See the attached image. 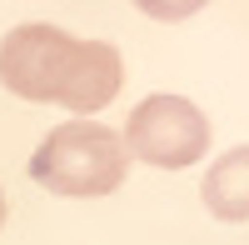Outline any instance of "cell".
Segmentation results:
<instances>
[{
    "label": "cell",
    "mask_w": 249,
    "mask_h": 245,
    "mask_svg": "<svg viewBox=\"0 0 249 245\" xmlns=\"http://www.w3.org/2000/svg\"><path fill=\"white\" fill-rule=\"evenodd\" d=\"M120 50L110 40H75L60 25L30 20L0 40V85L35 105H65L75 115H100L120 95Z\"/></svg>",
    "instance_id": "obj_1"
},
{
    "label": "cell",
    "mask_w": 249,
    "mask_h": 245,
    "mask_svg": "<svg viewBox=\"0 0 249 245\" xmlns=\"http://www.w3.org/2000/svg\"><path fill=\"white\" fill-rule=\"evenodd\" d=\"M120 140H124V155L155 170H184V165H199L210 150V120L184 95H144L130 110V125Z\"/></svg>",
    "instance_id": "obj_3"
},
{
    "label": "cell",
    "mask_w": 249,
    "mask_h": 245,
    "mask_svg": "<svg viewBox=\"0 0 249 245\" xmlns=\"http://www.w3.org/2000/svg\"><path fill=\"white\" fill-rule=\"evenodd\" d=\"M135 5L150 15V20H164V25H175V20H190V15H199L210 0H135Z\"/></svg>",
    "instance_id": "obj_5"
},
{
    "label": "cell",
    "mask_w": 249,
    "mask_h": 245,
    "mask_svg": "<svg viewBox=\"0 0 249 245\" xmlns=\"http://www.w3.org/2000/svg\"><path fill=\"white\" fill-rule=\"evenodd\" d=\"M199 195H204V210L214 220H230V225L249 220V145L224 150L214 165L204 170Z\"/></svg>",
    "instance_id": "obj_4"
},
{
    "label": "cell",
    "mask_w": 249,
    "mask_h": 245,
    "mask_svg": "<svg viewBox=\"0 0 249 245\" xmlns=\"http://www.w3.org/2000/svg\"><path fill=\"white\" fill-rule=\"evenodd\" d=\"M124 170H130V155H124V140L110 125H95V120H70V125H55L30 155V180L50 195H110L120 190Z\"/></svg>",
    "instance_id": "obj_2"
},
{
    "label": "cell",
    "mask_w": 249,
    "mask_h": 245,
    "mask_svg": "<svg viewBox=\"0 0 249 245\" xmlns=\"http://www.w3.org/2000/svg\"><path fill=\"white\" fill-rule=\"evenodd\" d=\"M0 225H5V195H0Z\"/></svg>",
    "instance_id": "obj_6"
}]
</instances>
